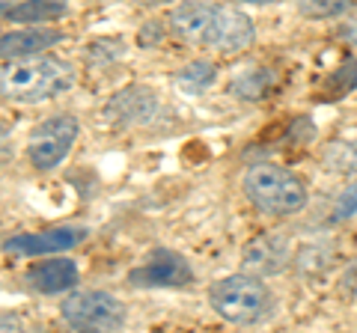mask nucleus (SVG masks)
Listing matches in <instances>:
<instances>
[{
    "label": "nucleus",
    "instance_id": "dca6fc26",
    "mask_svg": "<svg viewBox=\"0 0 357 333\" xmlns=\"http://www.w3.org/2000/svg\"><path fill=\"white\" fill-rule=\"evenodd\" d=\"M325 164L331 173L357 176V143H331L325 149Z\"/></svg>",
    "mask_w": 357,
    "mask_h": 333
},
{
    "label": "nucleus",
    "instance_id": "9d476101",
    "mask_svg": "<svg viewBox=\"0 0 357 333\" xmlns=\"http://www.w3.org/2000/svg\"><path fill=\"white\" fill-rule=\"evenodd\" d=\"M158 114V95L149 86H126L105 104V119L116 125H137V122H152Z\"/></svg>",
    "mask_w": 357,
    "mask_h": 333
},
{
    "label": "nucleus",
    "instance_id": "4468645a",
    "mask_svg": "<svg viewBox=\"0 0 357 333\" xmlns=\"http://www.w3.org/2000/svg\"><path fill=\"white\" fill-rule=\"evenodd\" d=\"M274 86V72L271 69H248V72H241L238 77H232V84H229V93L241 98V102H259V98L268 95V90Z\"/></svg>",
    "mask_w": 357,
    "mask_h": 333
},
{
    "label": "nucleus",
    "instance_id": "a211bd4d",
    "mask_svg": "<svg viewBox=\"0 0 357 333\" xmlns=\"http://www.w3.org/2000/svg\"><path fill=\"white\" fill-rule=\"evenodd\" d=\"M351 90H357V57L349 60L345 65H340V69L325 81V93L328 95H345Z\"/></svg>",
    "mask_w": 357,
    "mask_h": 333
},
{
    "label": "nucleus",
    "instance_id": "6ab92c4d",
    "mask_svg": "<svg viewBox=\"0 0 357 333\" xmlns=\"http://www.w3.org/2000/svg\"><path fill=\"white\" fill-rule=\"evenodd\" d=\"M354 215H357V179L342 187V194L337 196V203L331 208V220L333 224H342V220H349Z\"/></svg>",
    "mask_w": 357,
    "mask_h": 333
},
{
    "label": "nucleus",
    "instance_id": "20e7f679",
    "mask_svg": "<svg viewBox=\"0 0 357 333\" xmlns=\"http://www.w3.org/2000/svg\"><path fill=\"white\" fill-rule=\"evenodd\" d=\"M208 304L211 309L229 325H259L274 313V295L259 277L250 274H232L223 280L211 283L208 288Z\"/></svg>",
    "mask_w": 357,
    "mask_h": 333
},
{
    "label": "nucleus",
    "instance_id": "7ed1b4c3",
    "mask_svg": "<svg viewBox=\"0 0 357 333\" xmlns=\"http://www.w3.org/2000/svg\"><path fill=\"white\" fill-rule=\"evenodd\" d=\"M241 191L259 212L271 217H289L307 208V185L292 170L277 164H253L241 179Z\"/></svg>",
    "mask_w": 357,
    "mask_h": 333
},
{
    "label": "nucleus",
    "instance_id": "1a4fd4ad",
    "mask_svg": "<svg viewBox=\"0 0 357 333\" xmlns=\"http://www.w3.org/2000/svg\"><path fill=\"white\" fill-rule=\"evenodd\" d=\"M289 256H292V244H289L283 232H262V235H256L248 247H244L241 268H244V274L262 280V277L280 274L289 265Z\"/></svg>",
    "mask_w": 357,
    "mask_h": 333
},
{
    "label": "nucleus",
    "instance_id": "ddd939ff",
    "mask_svg": "<svg viewBox=\"0 0 357 333\" xmlns=\"http://www.w3.org/2000/svg\"><path fill=\"white\" fill-rule=\"evenodd\" d=\"M69 13L66 3H57V0H27V3H18L9 9L6 21H15V24H48V21H57Z\"/></svg>",
    "mask_w": 357,
    "mask_h": 333
},
{
    "label": "nucleus",
    "instance_id": "2eb2a0df",
    "mask_svg": "<svg viewBox=\"0 0 357 333\" xmlns=\"http://www.w3.org/2000/svg\"><path fill=\"white\" fill-rule=\"evenodd\" d=\"M173 81L188 93H203L218 81V65L211 60H191L173 75Z\"/></svg>",
    "mask_w": 357,
    "mask_h": 333
},
{
    "label": "nucleus",
    "instance_id": "f3484780",
    "mask_svg": "<svg viewBox=\"0 0 357 333\" xmlns=\"http://www.w3.org/2000/svg\"><path fill=\"white\" fill-rule=\"evenodd\" d=\"M349 0H307V3H298V15H304L310 21H325V18H345L351 13Z\"/></svg>",
    "mask_w": 357,
    "mask_h": 333
},
{
    "label": "nucleus",
    "instance_id": "412c9836",
    "mask_svg": "<svg viewBox=\"0 0 357 333\" xmlns=\"http://www.w3.org/2000/svg\"><path fill=\"white\" fill-rule=\"evenodd\" d=\"M340 288H342V295H357V259L351 265H345V274H342V280H340Z\"/></svg>",
    "mask_w": 357,
    "mask_h": 333
},
{
    "label": "nucleus",
    "instance_id": "423d86ee",
    "mask_svg": "<svg viewBox=\"0 0 357 333\" xmlns=\"http://www.w3.org/2000/svg\"><path fill=\"white\" fill-rule=\"evenodd\" d=\"M77 134H81V122L72 114H54L42 119L27 137V158L39 173H51L69 158Z\"/></svg>",
    "mask_w": 357,
    "mask_h": 333
},
{
    "label": "nucleus",
    "instance_id": "0eeeda50",
    "mask_svg": "<svg viewBox=\"0 0 357 333\" xmlns=\"http://www.w3.org/2000/svg\"><path fill=\"white\" fill-rule=\"evenodd\" d=\"M194 280V271L185 256L173 250H155L152 256L128 274L134 288H182Z\"/></svg>",
    "mask_w": 357,
    "mask_h": 333
},
{
    "label": "nucleus",
    "instance_id": "5701e85b",
    "mask_svg": "<svg viewBox=\"0 0 357 333\" xmlns=\"http://www.w3.org/2000/svg\"><path fill=\"white\" fill-rule=\"evenodd\" d=\"M155 36V42H161V36H164V27L158 24V21H149V24H143V30H140V45L143 48H149L152 45V39Z\"/></svg>",
    "mask_w": 357,
    "mask_h": 333
},
{
    "label": "nucleus",
    "instance_id": "39448f33",
    "mask_svg": "<svg viewBox=\"0 0 357 333\" xmlns=\"http://www.w3.org/2000/svg\"><path fill=\"white\" fill-rule=\"evenodd\" d=\"M126 304L102 288L72 292L63 301V321L75 333H116L126 325Z\"/></svg>",
    "mask_w": 357,
    "mask_h": 333
},
{
    "label": "nucleus",
    "instance_id": "4be33fe9",
    "mask_svg": "<svg viewBox=\"0 0 357 333\" xmlns=\"http://www.w3.org/2000/svg\"><path fill=\"white\" fill-rule=\"evenodd\" d=\"M0 333H27L24 321L15 313H0Z\"/></svg>",
    "mask_w": 357,
    "mask_h": 333
},
{
    "label": "nucleus",
    "instance_id": "f8f14e48",
    "mask_svg": "<svg viewBox=\"0 0 357 333\" xmlns=\"http://www.w3.org/2000/svg\"><path fill=\"white\" fill-rule=\"evenodd\" d=\"M60 42H63V33L51 27H24L13 33H0V60L13 63V60L39 57V54L51 51Z\"/></svg>",
    "mask_w": 357,
    "mask_h": 333
},
{
    "label": "nucleus",
    "instance_id": "6e6552de",
    "mask_svg": "<svg viewBox=\"0 0 357 333\" xmlns=\"http://www.w3.org/2000/svg\"><path fill=\"white\" fill-rule=\"evenodd\" d=\"M86 238V229L81 226H54L42 232H24L3 241V253L9 256H48V253H63L77 247Z\"/></svg>",
    "mask_w": 357,
    "mask_h": 333
},
{
    "label": "nucleus",
    "instance_id": "f03ea898",
    "mask_svg": "<svg viewBox=\"0 0 357 333\" xmlns=\"http://www.w3.org/2000/svg\"><path fill=\"white\" fill-rule=\"evenodd\" d=\"M75 84V69L60 57L39 54V57L13 60L0 65V95L13 104H42Z\"/></svg>",
    "mask_w": 357,
    "mask_h": 333
},
{
    "label": "nucleus",
    "instance_id": "9b49d317",
    "mask_svg": "<svg viewBox=\"0 0 357 333\" xmlns=\"http://www.w3.org/2000/svg\"><path fill=\"white\" fill-rule=\"evenodd\" d=\"M24 283L39 295H66L81 283V271H77V265L72 259L57 256V259L30 265L24 274Z\"/></svg>",
    "mask_w": 357,
    "mask_h": 333
},
{
    "label": "nucleus",
    "instance_id": "aec40b11",
    "mask_svg": "<svg viewBox=\"0 0 357 333\" xmlns=\"http://www.w3.org/2000/svg\"><path fill=\"white\" fill-rule=\"evenodd\" d=\"M340 39L349 42V45H357V6L342 18V24H340Z\"/></svg>",
    "mask_w": 357,
    "mask_h": 333
},
{
    "label": "nucleus",
    "instance_id": "f257e3e1",
    "mask_svg": "<svg viewBox=\"0 0 357 333\" xmlns=\"http://www.w3.org/2000/svg\"><path fill=\"white\" fill-rule=\"evenodd\" d=\"M167 24L178 39L218 54H238L253 45L256 27L248 13L218 3H182L170 9Z\"/></svg>",
    "mask_w": 357,
    "mask_h": 333
},
{
    "label": "nucleus",
    "instance_id": "393cba45",
    "mask_svg": "<svg viewBox=\"0 0 357 333\" xmlns=\"http://www.w3.org/2000/svg\"><path fill=\"white\" fill-rule=\"evenodd\" d=\"M9 9H13V3H6V0H0V18L9 15Z\"/></svg>",
    "mask_w": 357,
    "mask_h": 333
},
{
    "label": "nucleus",
    "instance_id": "b1692460",
    "mask_svg": "<svg viewBox=\"0 0 357 333\" xmlns=\"http://www.w3.org/2000/svg\"><path fill=\"white\" fill-rule=\"evenodd\" d=\"M6 143H9V128L3 125V122H0V149H3Z\"/></svg>",
    "mask_w": 357,
    "mask_h": 333
}]
</instances>
